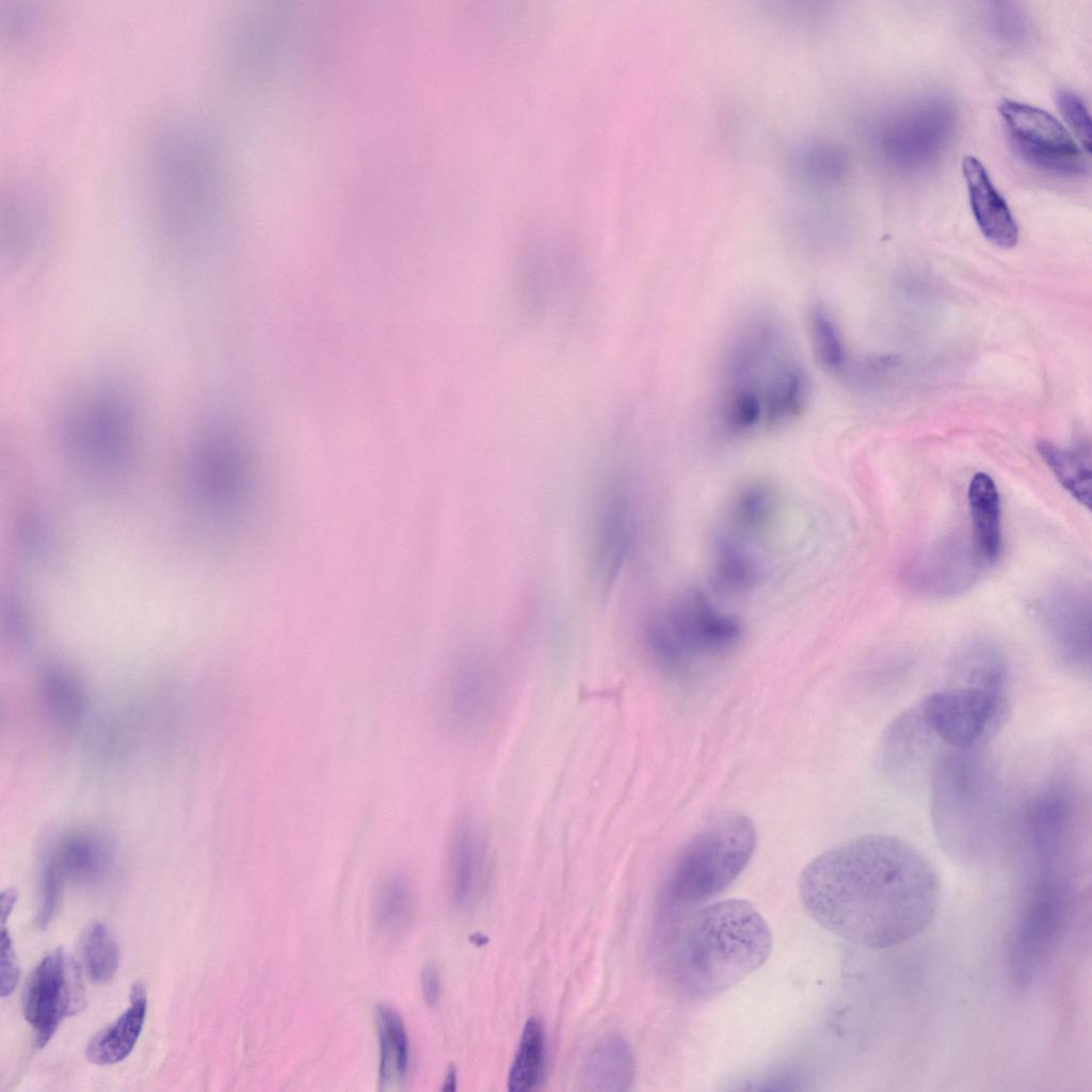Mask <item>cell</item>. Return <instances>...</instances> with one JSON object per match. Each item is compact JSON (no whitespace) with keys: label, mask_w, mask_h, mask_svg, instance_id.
I'll use <instances>...</instances> for the list:
<instances>
[{"label":"cell","mask_w":1092,"mask_h":1092,"mask_svg":"<svg viewBox=\"0 0 1092 1092\" xmlns=\"http://www.w3.org/2000/svg\"><path fill=\"white\" fill-rule=\"evenodd\" d=\"M455 1085H456L455 1071H454V1069H450L448 1071L446 1079L444 1081L443 1090L453 1091L455 1089Z\"/></svg>","instance_id":"36"},{"label":"cell","mask_w":1092,"mask_h":1092,"mask_svg":"<svg viewBox=\"0 0 1092 1092\" xmlns=\"http://www.w3.org/2000/svg\"><path fill=\"white\" fill-rule=\"evenodd\" d=\"M920 716L947 750L983 749L1009 714L1005 693L951 686L916 703Z\"/></svg>","instance_id":"7"},{"label":"cell","mask_w":1092,"mask_h":1092,"mask_svg":"<svg viewBox=\"0 0 1092 1092\" xmlns=\"http://www.w3.org/2000/svg\"><path fill=\"white\" fill-rule=\"evenodd\" d=\"M41 695L50 719L60 727L75 726L84 712V692L79 680L61 668L47 670L41 679Z\"/></svg>","instance_id":"25"},{"label":"cell","mask_w":1092,"mask_h":1092,"mask_svg":"<svg viewBox=\"0 0 1092 1092\" xmlns=\"http://www.w3.org/2000/svg\"><path fill=\"white\" fill-rule=\"evenodd\" d=\"M1031 864H1046V863H1031ZM1051 865H1059V864H1051ZM1065 866H1071V865H1065Z\"/></svg>","instance_id":"37"},{"label":"cell","mask_w":1092,"mask_h":1092,"mask_svg":"<svg viewBox=\"0 0 1092 1092\" xmlns=\"http://www.w3.org/2000/svg\"><path fill=\"white\" fill-rule=\"evenodd\" d=\"M130 997L129 1008L89 1042L85 1054L91 1062L99 1065L115 1064L133 1049L143 1029L147 1010L143 985L135 984Z\"/></svg>","instance_id":"21"},{"label":"cell","mask_w":1092,"mask_h":1092,"mask_svg":"<svg viewBox=\"0 0 1092 1092\" xmlns=\"http://www.w3.org/2000/svg\"><path fill=\"white\" fill-rule=\"evenodd\" d=\"M773 489L762 482L749 483L733 497L726 529L751 540L771 521L775 511Z\"/></svg>","instance_id":"26"},{"label":"cell","mask_w":1092,"mask_h":1092,"mask_svg":"<svg viewBox=\"0 0 1092 1092\" xmlns=\"http://www.w3.org/2000/svg\"><path fill=\"white\" fill-rule=\"evenodd\" d=\"M0 974L1 996L6 997L12 994L18 982L19 968L12 947L10 934L4 928V926H2L1 931Z\"/></svg>","instance_id":"33"},{"label":"cell","mask_w":1092,"mask_h":1092,"mask_svg":"<svg viewBox=\"0 0 1092 1092\" xmlns=\"http://www.w3.org/2000/svg\"><path fill=\"white\" fill-rule=\"evenodd\" d=\"M1059 110L1087 154L1091 151V118L1082 99L1074 92L1061 90L1057 94Z\"/></svg>","instance_id":"32"},{"label":"cell","mask_w":1092,"mask_h":1092,"mask_svg":"<svg viewBox=\"0 0 1092 1092\" xmlns=\"http://www.w3.org/2000/svg\"><path fill=\"white\" fill-rule=\"evenodd\" d=\"M503 679L486 654L466 652L447 670L439 690L444 719L455 730L478 734L496 719L502 704Z\"/></svg>","instance_id":"8"},{"label":"cell","mask_w":1092,"mask_h":1092,"mask_svg":"<svg viewBox=\"0 0 1092 1092\" xmlns=\"http://www.w3.org/2000/svg\"><path fill=\"white\" fill-rule=\"evenodd\" d=\"M711 555L712 577L721 589L740 593L760 582L762 565L749 540L721 530L713 539Z\"/></svg>","instance_id":"20"},{"label":"cell","mask_w":1092,"mask_h":1092,"mask_svg":"<svg viewBox=\"0 0 1092 1092\" xmlns=\"http://www.w3.org/2000/svg\"><path fill=\"white\" fill-rule=\"evenodd\" d=\"M1043 620L1058 660L1076 674L1090 675V603L1073 587L1057 588L1045 599Z\"/></svg>","instance_id":"14"},{"label":"cell","mask_w":1092,"mask_h":1092,"mask_svg":"<svg viewBox=\"0 0 1092 1092\" xmlns=\"http://www.w3.org/2000/svg\"><path fill=\"white\" fill-rule=\"evenodd\" d=\"M85 1003L81 975L74 960L55 949L36 965L25 986V1018L35 1033L39 1048L52 1038L62 1021L78 1013Z\"/></svg>","instance_id":"12"},{"label":"cell","mask_w":1092,"mask_h":1092,"mask_svg":"<svg viewBox=\"0 0 1092 1092\" xmlns=\"http://www.w3.org/2000/svg\"><path fill=\"white\" fill-rule=\"evenodd\" d=\"M661 922L655 957L679 996L703 1001L725 992L759 968L772 950L770 928L744 899L717 901Z\"/></svg>","instance_id":"2"},{"label":"cell","mask_w":1092,"mask_h":1092,"mask_svg":"<svg viewBox=\"0 0 1092 1092\" xmlns=\"http://www.w3.org/2000/svg\"><path fill=\"white\" fill-rule=\"evenodd\" d=\"M108 842L92 832L67 835L46 857L42 873L55 879L61 885L74 882L95 885L108 873L111 865Z\"/></svg>","instance_id":"17"},{"label":"cell","mask_w":1092,"mask_h":1092,"mask_svg":"<svg viewBox=\"0 0 1092 1092\" xmlns=\"http://www.w3.org/2000/svg\"><path fill=\"white\" fill-rule=\"evenodd\" d=\"M809 336L817 362L825 371L837 372L845 364V349L838 328L825 308L814 306L808 317Z\"/></svg>","instance_id":"31"},{"label":"cell","mask_w":1092,"mask_h":1092,"mask_svg":"<svg viewBox=\"0 0 1092 1092\" xmlns=\"http://www.w3.org/2000/svg\"><path fill=\"white\" fill-rule=\"evenodd\" d=\"M81 956L90 978L103 983L113 978L119 964V950L110 929L92 924L81 938Z\"/></svg>","instance_id":"30"},{"label":"cell","mask_w":1092,"mask_h":1092,"mask_svg":"<svg viewBox=\"0 0 1092 1092\" xmlns=\"http://www.w3.org/2000/svg\"><path fill=\"white\" fill-rule=\"evenodd\" d=\"M946 749L927 725L914 704L886 727L880 744V759L894 781L913 784L929 776Z\"/></svg>","instance_id":"13"},{"label":"cell","mask_w":1092,"mask_h":1092,"mask_svg":"<svg viewBox=\"0 0 1092 1092\" xmlns=\"http://www.w3.org/2000/svg\"><path fill=\"white\" fill-rule=\"evenodd\" d=\"M799 894L808 915L851 944L885 949L921 933L941 903L938 874L912 844L873 833L813 858Z\"/></svg>","instance_id":"1"},{"label":"cell","mask_w":1092,"mask_h":1092,"mask_svg":"<svg viewBox=\"0 0 1092 1092\" xmlns=\"http://www.w3.org/2000/svg\"><path fill=\"white\" fill-rule=\"evenodd\" d=\"M962 171L971 211L980 230L996 246L1013 247L1018 240L1016 223L985 167L977 158L967 156L963 159Z\"/></svg>","instance_id":"18"},{"label":"cell","mask_w":1092,"mask_h":1092,"mask_svg":"<svg viewBox=\"0 0 1092 1092\" xmlns=\"http://www.w3.org/2000/svg\"><path fill=\"white\" fill-rule=\"evenodd\" d=\"M638 509L630 479L616 471L600 485L591 520V553L597 578L612 582L635 547Z\"/></svg>","instance_id":"11"},{"label":"cell","mask_w":1092,"mask_h":1092,"mask_svg":"<svg viewBox=\"0 0 1092 1092\" xmlns=\"http://www.w3.org/2000/svg\"><path fill=\"white\" fill-rule=\"evenodd\" d=\"M636 1073L635 1057L628 1042L619 1034L600 1039L582 1065V1082L595 1092L629 1090Z\"/></svg>","instance_id":"19"},{"label":"cell","mask_w":1092,"mask_h":1092,"mask_svg":"<svg viewBox=\"0 0 1092 1092\" xmlns=\"http://www.w3.org/2000/svg\"><path fill=\"white\" fill-rule=\"evenodd\" d=\"M545 1033L536 1018L526 1022L508 1075V1090L527 1092L542 1080L545 1069Z\"/></svg>","instance_id":"28"},{"label":"cell","mask_w":1092,"mask_h":1092,"mask_svg":"<svg viewBox=\"0 0 1092 1092\" xmlns=\"http://www.w3.org/2000/svg\"><path fill=\"white\" fill-rule=\"evenodd\" d=\"M741 637L738 619L720 610L698 590L688 591L655 611L642 632L651 659L676 675L728 654Z\"/></svg>","instance_id":"5"},{"label":"cell","mask_w":1092,"mask_h":1092,"mask_svg":"<svg viewBox=\"0 0 1092 1092\" xmlns=\"http://www.w3.org/2000/svg\"><path fill=\"white\" fill-rule=\"evenodd\" d=\"M982 564L973 542L948 539L916 562L912 581L930 594L948 595L969 587Z\"/></svg>","instance_id":"16"},{"label":"cell","mask_w":1092,"mask_h":1092,"mask_svg":"<svg viewBox=\"0 0 1092 1092\" xmlns=\"http://www.w3.org/2000/svg\"><path fill=\"white\" fill-rule=\"evenodd\" d=\"M1038 451L1060 484L1082 505L1091 508L1092 465L1088 444L1061 448L1048 440L1038 443Z\"/></svg>","instance_id":"24"},{"label":"cell","mask_w":1092,"mask_h":1092,"mask_svg":"<svg viewBox=\"0 0 1092 1092\" xmlns=\"http://www.w3.org/2000/svg\"><path fill=\"white\" fill-rule=\"evenodd\" d=\"M756 847L753 821L739 812L713 816L671 864L659 896L661 911L696 905L725 889L744 870Z\"/></svg>","instance_id":"4"},{"label":"cell","mask_w":1092,"mask_h":1092,"mask_svg":"<svg viewBox=\"0 0 1092 1092\" xmlns=\"http://www.w3.org/2000/svg\"><path fill=\"white\" fill-rule=\"evenodd\" d=\"M1082 802L1073 783L1053 778L1027 800L1022 836L1032 860L1071 862L1082 828Z\"/></svg>","instance_id":"9"},{"label":"cell","mask_w":1092,"mask_h":1092,"mask_svg":"<svg viewBox=\"0 0 1092 1092\" xmlns=\"http://www.w3.org/2000/svg\"><path fill=\"white\" fill-rule=\"evenodd\" d=\"M931 819L946 854L962 865L980 863L997 834L998 796L982 749L945 750L930 774Z\"/></svg>","instance_id":"3"},{"label":"cell","mask_w":1092,"mask_h":1092,"mask_svg":"<svg viewBox=\"0 0 1092 1092\" xmlns=\"http://www.w3.org/2000/svg\"><path fill=\"white\" fill-rule=\"evenodd\" d=\"M956 685L1005 693L1009 677L1002 651L986 640H974L962 646L951 661Z\"/></svg>","instance_id":"22"},{"label":"cell","mask_w":1092,"mask_h":1092,"mask_svg":"<svg viewBox=\"0 0 1092 1092\" xmlns=\"http://www.w3.org/2000/svg\"><path fill=\"white\" fill-rule=\"evenodd\" d=\"M421 990L425 1002L435 1006L440 994V974L433 963L425 964L421 970Z\"/></svg>","instance_id":"34"},{"label":"cell","mask_w":1092,"mask_h":1092,"mask_svg":"<svg viewBox=\"0 0 1092 1092\" xmlns=\"http://www.w3.org/2000/svg\"><path fill=\"white\" fill-rule=\"evenodd\" d=\"M491 874L486 838L470 820L459 822L450 836L447 854V882L451 901L467 908L483 896Z\"/></svg>","instance_id":"15"},{"label":"cell","mask_w":1092,"mask_h":1092,"mask_svg":"<svg viewBox=\"0 0 1092 1092\" xmlns=\"http://www.w3.org/2000/svg\"><path fill=\"white\" fill-rule=\"evenodd\" d=\"M1026 887L1012 951L1022 983L1035 976L1064 931L1072 904L1070 870L1032 867Z\"/></svg>","instance_id":"6"},{"label":"cell","mask_w":1092,"mask_h":1092,"mask_svg":"<svg viewBox=\"0 0 1092 1092\" xmlns=\"http://www.w3.org/2000/svg\"><path fill=\"white\" fill-rule=\"evenodd\" d=\"M416 895L410 879L400 873L388 876L378 887L373 915L378 930L394 936L402 932L412 919Z\"/></svg>","instance_id":"27"},{"label":"cell","mask_w":1092,"mask_h":1092,"mask_svg":"<svg viewBox=\"0 0 1092 1092\" xmlns=\"http://www.w3.org/2000/svg\"><path fill=\"white\" fill-rule=\"evenodd\" d=\"M17 893L14 888H9L1 894V915L2 926L7 919V916L12 912V909L16 902Z\"/></svg>","instance_id":"35"},{"label":"cell","mask_w":1092,"mask_h":1092,"mask_svg":"<svg viewBox=\"0 0 1092 1092\" xmlns=\"http://www.w3.org/2000/svg\"><path fill=\"white\" fill-rule=\"evenodd\" d=\"M380 1041V1076L382 1081L402 1078L410 1060L408 1038L404 1023L396 1009L381 1005L376 1010Z\"/></svg>","instance_id":"29"},{"label":"cell","mask_w":1092,"mask_h":1092,"mask_svg":"<svg viewBox=\"0 0 1092 1092\" xmlns=\"http://www.w3.org/2000/svg\"><path fill=\"white\" fill-rule=\"evenodd\" d=\"M971 542L983 563L994 562L1000 552V502L996 484L985 472L976 473L968 485Z\"/></svg>","instance_id":"23"},{"label":"cell","mask_w":1092,"mask_h":1092,"mask_svg":"<svg viewBox=\"0 0 1092 1092\" xmlns=\"http://www.w3.org/2000/svg\"><path fill=\"white\" fill-rule=\"evenodd\" d=\"M998 112L1009 140L1027 162L1057 176L1075 177L1085 172L1082 151L1051 114L1011 99L1001 100Z\"/></svg>","instance_id":"10"}]
</instances>
